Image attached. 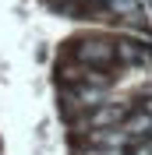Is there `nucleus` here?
I'll return each mask as SVG.
<instances>
[{
	"instance_id": "nucleus-1",
	"label": "nucleus",
	"mask_w": 152,
	"mask_h": 155,
	"mask_svg": "<svg viewBox=\"0 0 152 155\" xmlns=\"http://www.w3.org/2000/svg\"><path fill=\"white\" fill-rule=\"evenodd\" d=\"M85 4H99V0H85Z\"/></svg>"
}]
</instances>
